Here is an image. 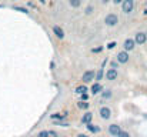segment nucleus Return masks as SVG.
Instances as JSON below:
<instances>
[{
  "instance_id": "nucleus-9",
  "label": "nucleus",
  "mask_w": 147,
  "mask_h": 137,
  "mask_svg": "<svg viewBox=\"0 0 147 137\" xmlns=\"http://www.w3.org/2000/svg\"><path fill=\"white\" fill-rule=\"evenodd\" d=\"M134 40H136L137 45H144V43L147 42V34L146 33H143V32H139V33H136Z\"/></svg>"
},
{
  "instance_id": "nucleus-25",
  "label": "nucleus",
  "mask_w": 147,
  "mask_h": 137,
  "mask_svg": "<svg viewBox=\"0 0 147 137\" xmlns=\"http://www.w3.org/2000/svg\"><path fill=\"white\" fill-rule=\"evenodd\" d=\"M114 47H116V42H111L107 45V49H114Z\"/></svg>"
},
{
  "instance_id": "nucleus-23",
  "label": "nucleus",
  "mask_w": 147,
  "mask_h": 137,
  "mask_svg": "<svg viewBox=\"0 0 147 137\" xmlns=\"http://www.w3.org/2000/svg\"><path fill=\"white\" fill-rule=\"evenodd\" d=\"M49 137H59V134L54 130H49Z\"/></svg>"
},
{
  "instance_id": "nucleus-7",
  "label": "nucleus",
  "mask_w": 147,
  "mask_h": 137,
  "mask_svg": "<svg viewBox=\"0 0 147 137\" xmlns=\"http://www.w3.org/2000/svg\"><path fill=\"white\" fill-rule=\"evenodd\" d=\"M129 59H130V56H129V51L123 50V51L117 53V61H119L120 64H126V63L129 61Z\"/></svg>"
},
{
  "instance_id": "nucleus-8",
  "label": "nucleus",
  "mask_w": 147,
  "mask_h": 137,
  "mask_svg": "<svg viewBox=\"0 0 147 137\" xmlns=\"http://www.w3.org/2000/svg\"><path fill=\"white\" fill-rule=\"evenodd\" d=\"M136 40L134 39H126L124 40V43H123V49L126 50V51H131L134 47H136Z\"/></svg>"
},
{
  "instance_id": "nucleus-24",
  "label": "nucleus",
  "mask_w": 147,
  "mask_h": 137,
  "mask_svg": "<svg viewBox=\"0 0 147 137\" xmlns=\"http://www.w3.org/2000/svg\"><path fill=\"white\" fill-rule=\"evenodd\" d=\"M80 97H82V100H84V101H87V100H89V94H87V93L80 94Z\"/></svg>"
},
{
  "instance_id": "nucleus-27",
  "label": "nucleus",
  "mask_w": 147,
  "mask_h": 137,
  "mask_svg": "<svg viewBox=\"0 0 147 137\" xmlns=\"http://www.w3.org/2000/svg\"><path fill=\"white\" fill-rule=\"evenodd\" d=\"M16 10H20L22 13H27V10H26V9H23V7H16Z\"/></svg>"
},
{
  "instance_id": "nucleus-12",
  "label": "nucleus",
  "mask_w": 147,
  "mask_h": 137,
  "mask_svg": "<svg viewBox=\"0 0 147 137\" xmlns=\"http://www.w3.org/2000/svg\"><path fill=\"white\" fill-rule=\"evenodd\" d=\"M53 33H54V36L57 39H63L64 37V32H63V29L60 26H53Z\"/></svg>"
},
{
  "instance_id": "nucleus-18",
  "label": "nucleus",
  "mask_w": 147,
  "mask_h": 137,
  "mask_svg": "<svg viewBox=\"0 0 147 137\" xmlns=\"http://www.w3.org/2000/svg\"><path fill=\"white\" fill-rule=\"evenodd\" d=\"M69 4H70L71 7L77 9V7H80V4H82V0H69Z\"/></svg>"
},
{
  "instance_id": "nucleus-6",
  "label": "nucleus",
  "mask_w": 147,
  "mask_h": 137,
  "mask_svg": "<svg viewBox=\"0 0 147 137\" xmlns=\"http://www.w3.org/2000/svg\"><path fill=\"white\" fill-rule=\"evenodd\" d=\"M117 77H119V72H117V69H109L107 72H106V79L109 80V82H114V80H117Z\"/></svg>"
},
{
  "instance_id": "nucleus-26",
  "label": "nucleus",
  "mask_w": 147,
  "mask_h": 137,
  "mask_svg": "<svg viewBox=\"0 0 147 137\" xmlns=\"http://www.w3.org/2000/svg\"><path fill=\"white\" fill-rule=\"evenodd\" d=\"M111 67H113V69H117V67H119V61H113V63H111Z\"/></svg>"
},
{
  "instance_id": "nucleus-10",
  "label": "nucleus",
  "mask_w": 147,
  "mask_h": 137,
  "mask_svg": "<svg viewBox=\"0 0 147 137\" xmlns=\"http://www.w3.org/2000/svg\"><path fill=\"white\" fill-rule=\"evenodd\" d=\"M92 120H93V113L92 111H86L82 116V124H89V123H92Z\"/></svg>"
},
{
  "instance_id": "nucleus-1",
  "label": "nucleus",
  "mask_w": 147,
  "mask_h": 137,
  "mask_svg": "<svg viewBox=\"0 0 147 137\" xmlns=\"http://www.w3.org/2000/svg\"><path fill=\"white\" fill-rule=\"evenodd\" d=\"M104 23H106V26L113 27V26H116V24L119 23V16L114 14V13H109V14L104 17Z\"/></svg>"
},
{
  "instance_id": "nucleus-21",
  "label": "nucleus",
  "mask_w": 147,
  "mask_h": 137,
  "mask_svg": "<svg viewBox=\"0 0 147 137\" xmlns=\"http://www.w3.org/2000/svg\"><path fill=\"white\" fill-rule=\"evenodd\" d=\"M36 137H49V130H42V132H39Z\"/></svg>"
},
{
  "instance_id": "nucleus-3",
  "label": "nucleus",
  "mask_w": 147,
  "mask_h": 137,
  "mask_svg": "<svg viewBox=\"0 0 147 137\" xmlns=\"http://www.w3.org/2000/svg\"><path fill=\"white\" fill-rule=\"evenodd\" d=\"M94 79H96V72H94V70H86V72L83 73V76H82L83 83H90V82H93Z\"/></svg>"
},
{
  "instance_id": "nucleus-19",
  "label": "nucleus",
  "mask_w": 147,
  "mask_h": 137,
  "mask_svg": "<svg viewBox=\"0 0 147 137\" xmlns=\"http://www.w3.org/2000/svg\"><path fill=\"white\" fill-rule=\"evenodd\" d=\"M103 76H104V70H103V69H98L97 72H96V80L100 82V80L103 79Z\"/></svg>"
},
{
  "instance_id": "nucleus-22",
  "label": "nucleus",
  "mask_w": 147,
  "mask_h": 137,
  "mask_svg": "<svg viewBox=\"0 0 147 137\" xmlns=\"http://www.w3.org/2000/svg\"><path fill=\"white\" fill-rule=\"evenodd\" d=\"M117 137H131V136H130V133H129V132H124V130H121V132H120V134H119Z\"/></svg>"
},
{
  "instance_id": "nucleus-32",
  "label": "nucleus",
  "mask_w": 147,
  "mask_h": 137,
  "mask_svg": "<svg viewBox=\"0 0 147 137\" xmlns=\"http://www.w3.org/2000/svg\"><path fill=\"white\" fill-rule=\"evenodd\" d=\"M63 137H67V136H63Z\"/></svg>"
},
{
  "instance_id": "nucleus-28",
  "label": "nucleus",
  "mask_w": 147,
  "mask_h": 137,
  "mask_svg": "<svg viewBox=\"0 0 147 137\" xmlns=\"http://www.w3.org/2000/svg\"><path fill=\"white\" fill-rule=\"evenodd\" d=\"M123 1H124V0H113L114 4H120V3H123Z\"/></svg>"
},
{
  "instance_id": "nucleus-29",
  "label": "nucleus",
  "mask_w": 147,
  "mask_h": 137,
  "mask_svg": "<svg viewBox=\"0 0 147 137\" xmlns=\"http://www.w3.org/2000/svg\"><path fill=\"white\" fill-rule=\"evenodd\" d=\"M77 137H89L87 134H83V133H80V134H77Z\"/></svg>"
},
{
  "instance_id": "nucleus-4",
  "label": "nucleus",
  "mask_w": 147,
  "mask_h": 137,
  "mask_svg": "<svg viewBox=\"0 0 147 137\" xmlns=\"http://www.w3.org/2000/svg\"><path fill=\"white\" fill-rule=\"evenodd\" d=\"M98 114H100V117H101L103 120H109V119L111 117V110H110V107H107V106H101L100 110H98Z\"/></svg>"
},
{
  "instance_id": "nucleus-31",
  "label": "nucleus",
  "mask_w": 147,
  "mask_h": 137,
  "mask_svg": "<svg viewBox=\"0 0 147 137\" xmlns=\"http://www.w3.org/2000/svg\"><path fill=\"white\" fill-rule=\"evenodd\" d=\"M39 1H40V3H43V4L46 3V0H39Z\"/></svg>"
},
{
  "instance_id": "nucleus-17",
  "label": "nucleus",
  "mask_w": 147,
  "mask_h": 137,
  "mask_svg": "<svg viewBox=\"0 0 147 137\" xmlns=\"http://www.w3.org/2000/svg\"><path fill=\"white\" fill-rule=\"evenodd\" d=\"M111 96H113V91L111 90H103L101 91V99H103V100H109V99H111Z\"/></svg>"
},
{
  "instance_id": "nucleus-30",
  "label": "nucleus",
  "mask_w": 147,
  "mask_h": 137,
  "mask_svg": "<svg viewBox=\"0 0 147 137\" xmlns=\"http://www.w3.org/2000/svg\"><path fill=\"white\" fill-rule=\"evenodd\" d=\"M109 1H110V0H101V3H104V4H107Z\"/></svg>"
},
{
  "instance_id": "nucleus-13",
  "label": "nucleus",
  "mask_w": 147,
  "mask_h": 137,
  "mask_svg": "<svg viewBox=\"0 0 147 137\" xmlns=\"http://www.w3.org/2000/svg\"><path fill=\"white\" fill-rule=\"evenodd\" d=\"M90 91H92V94H94V96H96V94H98V93H101V91H103V86H101L98 82H96V83L90 87Z\"/></svg>"
},
{
  "instance_id": "nucleus-11",
  "label": "nucleus",
  "mask_w": 147,
  "mask_h": 137,
  "mask_svg": "<svg viewBox=\"0 0 147 137\" xmlns=\"http://www.w3.org/2000/svg\"><path fill=\"white\" fill-rule=\"evenodd\" d=\"M86 127H87V130H89L90 133H93V134H98V133L101 132L100 126H97V124H93V123H89V124H86Z\"/></svg>"
},
{
  "instance_id": "nucleus-2",
  "label": "nucleus",
  "mask_w": 147,
  "mask_h": 137,
  "mask_svg": "<svg viewBox=\"0 0 147 137\" xmlns=\"http://www.w3.org/2000/svg\"><path fill=\"white\" fill-rule=\"evenodd\" d=\"M121 10H123V13L130 14L134 10V0H124L121 3Z\"/></svg>"
},
{
  "instance_id": "nucleus-16",
  "label": "nucleus",
  "mask_w": 147,
  "mask_h": 137,
  "mask_svg": "<svg viewBox=\"0 0 147 137\" xmlns=\"http://www.w3.org/2000/svg\"><path fill=\"white\" fill-rule=\"evenodd\" d=\"M77 107H79L80 110H87V109L90 107V103H87V101L82 100V101H79V103H77Z\"/></svg>"
},
{
  "instance_id": "nucleus-15",
  "label": "nucleus",
  "mask_w": 147,
  "mask_h": 137,
  "mask_svg": "<svg viewBox=\"0 0 147 137\" xmlns=\"http://www.w3.org/2000/svg\"><path fill=\"white\" fill-rule=\"evenodd\" d=\"M89 89H87V86H86V83L84 84H80V86H77L76 89H74V93L76 94H83V93H87Z\"/></svg>"
},
{
  "instance_id": "nucleus-5",
  "label": "nucleus",
  "mask_w": 147,
  "mask_h": 137,
  "mask_svg": "<svg viewBox=\"0 0 147 137\" xmlns=\"http://www.w3.org/2000/svg\"><path fill=\"white\" fill-rule=\"evenodd\" d=\"M107 132H109V134L113 137H117L120 134V132H121V127L119 126V124H116V123H113V124H110L109 126V129H107Z\"/></svg>"
},
{
  "instance_id": "nucleus-14",
  "label": "nucleus",
  "mask_w": 147,
  "mask_h": 137,
  "mask_svg": "<svg viewBox=\"0 0 147 137\" xmlns=\"http://www.w3.org/2000/svg\"><path fill=\"white\" fill-rule=\"evenodd\" d=\"M67 117V114H60V113H53V114H50V119L53 120V121H61V120H64Z\"/></svg>"
},
{
  "instance_id": "nucleus-20",
  "label": "nucleus",
  "mask_w": 147,
  "mask_h": 137,
  "mask_svg": "<svg viewBox=\"0 0 147 137\" xmlns=\"http://www.w3.org/2000/svg\"><path fill=\"white\" fill-rule=\"evenodd\" d=\"M93 11H94V6H92V4H90V6H87V7L84 9V13H86L87 16H89V14H92Z\"/></svg>"
}]
</instances>
